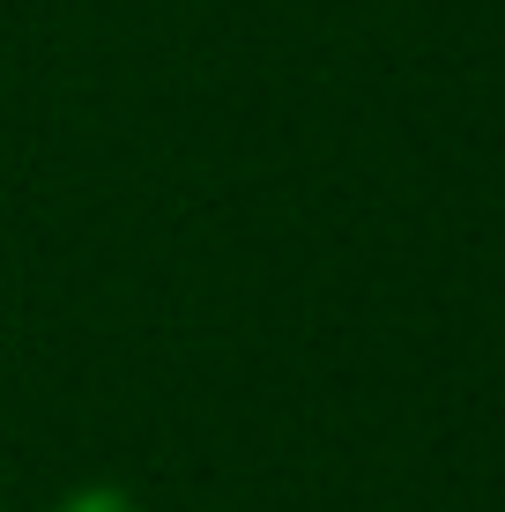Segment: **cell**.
<instances>
[{
	"instance_id": "1",
	"label": "cell",
	"mask_w": 505,
	"mask_h": 512,
	"mask_svg": "<svg viewBox=\"0 0 505 512\" xmlns=\"http://www.w3.org/2000/svg\"><path fill=\"white\" fill-rule=\"evenodd\" d=\"M60 512H142V505H134L127 490H75Z\"/></svg>"
}]
</instances>
